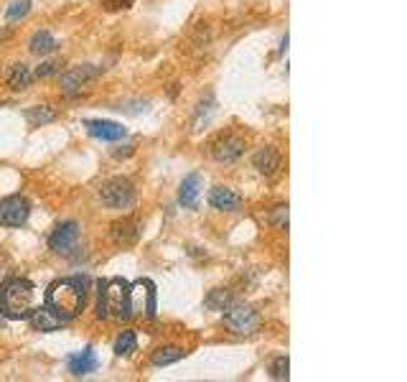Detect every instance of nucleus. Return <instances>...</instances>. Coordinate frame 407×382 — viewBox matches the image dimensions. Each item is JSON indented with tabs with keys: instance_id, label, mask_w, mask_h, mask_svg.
<instances>
[{
	"instance_id": "c85d7f7f",
	"label": "nucleus",
	"mask_w": 407,
	"mask_h": 382,
	"mask_svg": "<svg viewBox=\"0 0 407 382\" xmlns=\"http://www.w3.org/2000/svg\"><path fill=\"white\" fill-rule=\"evenodd\" d=\"M135 0H105V8L107 10H127Z\"/></svg>"
},
{
	"instance_id": "4be33fe9",
	"label": "nucleus",
	"mask_w": 407,
	"mask_h": 382,
	"mask_svg": "<svg viewBox=\"0 0 407 382\" xmlns=\"http://www.w3.org/2000/svg\"><path fill=\"white\" fill-rule=\"evenodd\" d=\"M133 351H138V334H135L133 329H125V331L115 339V354H118V357H130Z\"/></svg>"
},
{
	"instance_id": "393cba45",
	"label": "nucleus",
	"mask_w": 407,
	"mask_h": 382,
	"mask_svg": "<svg viewBox=\"0 0 407 382\" xmlns=\"http://www.w3.org/2000/svg\"><path fill=\"white\" fill-rule=\"evenodd\" d=\"M288 370H290L288 357H275L273 365H270V377H273V380H288L290 377Z\"/></svg>"
},
{
	"instance_id": "dca6fc26",
	"label": "nucleus",
	"mask_w": 407,
	"mask_h": 382,
	"mask_svg": "<svg viewBox=\"0 0 407 382\" xmlns=\"http://www.w3.org/2000/svg\"><path fill=\"white\" fill-rule=\"evenodd\" d=\"M252 166L257 168L262 176H273L278 168H280V153L275 148H260L257 153H255V158H252Z\"/></svg>"
},
{
	"instance_id": "7ed1b4c3",
	"label": "nucleus",
	"mask_w": 407,
	"mask_h": 382,
	"mask_svg": "<svg viewBox=\"0 0 407 382\" xmlns=\"http://www.w3.org/2000/svg\"><path fill=\"white\" fill-rule=\"evenodd\" d=\"M97 316L105 321H127L130 316V283L125 278H107L97 283Z\"/></svg>"
},
{
	"instance_id": "bb28decb",
	"label": "nucleus",
	"mask_w": 407,
	"mask_h": 382,
	"mask_svg": "<svg viewBox=\"0 0 407 382\" xmlns=\"http://www.w3.org/2000/svg\"><path fill=\"white\" fill-rule=\"evenodd\" d=\"M214 102H212V97L206 100V105H199V110H196V115H194V130H201V123H209V117H212V112H214V107H212Z\"/></svg>"
},
{
	"instance_id": "1a4fd4ad",
	"label": "nucleus",
	"mask_w": 407,
	"mask_h": 382,
	"mask_svg": "<svg viewBox=\"0 0 407 382\" xmlns=\"http://www.w3.org/2000/svg\"><path fill=\"white\" fill-rule=\"evenodd\" d=\"M112 242L120 248H130L143 237V222L138 217H123L118 222H112Z\"/></svg>"
},
{
	"instance_id": "9d476101",
	"label": "nucleus",
	"mask_w": 407,
	"mask_h": 382,
	"mask_svg": "<svg viewBox=\"0 0 407 382\" xmlns=\"http://www.w3.org/2000/svg\"><path fill=\"white\" fill-rule=\"evenodd\" d=\"M102 74L100 67H94V64H82V67H74V69L64 71L62 77H59V85H62L64 92H77V89H82V87L87 85V82H92V79H97Z\"/></svg>"
},
{
	"instance_id": "4468645a",
	"label": "nucleus",
	"mask_w": 407,
	"mask_h": 382,
	"mask_svg": "<svg viewBox=\"0 0 407 382\" xmlns=\"http://www.w3.org/2000/svg\"><path fill=\"white\" fill-rule=\"evenodd\" d=\"M201 173L194 171L188 173L186 179L181 181L179 189V202L183 209H199V196H201Z\"/></svg>"
},
{
	"instance_id": "a878e982",
	"label": "nucleus",
	"mask_w": 407,
	"mask_h": 382,
	"mask_svg": "<svg viewBox=\"0 0 407 382\" xmlns=\"http://www.w3.org/2000/svg\"><path fill=\"white\" fill-rule=\"evenodd\" d=\"M270 225L275 229H288V204H278L273 211H270Z\"/></svg>"
},
{
	"instance_id": "0eeeda50",
	"label": "nucleus",
	"mask_w": 407,
	"mask_h": 382,
	"mask_svg": "<svg viewBox=\"0 0 407 382\" xmlns=\"http://www.w3.org/2000/svg\"><path fill=\"white\" fill-rule=\"evenodd\" d=\"M31 217V202L21 194L6 196L0 202V225L3 227H24Z\"/></svg>"
},
{
	"instance_id": "f03ea898",
	"label": "nucleus",
	"mask_w": 407,
	"mask_h": 382,
	"mask_svg": "<svg viewBox=\"0 0 407 382\" xmlns=\"http://www.w3.org/2000/svg\"><path fill=\"white\" fill-rule=\"evenodd\" d=\"M36 309V286L26 278H8L0 286V313L10 321L28 319Z\"/></svg>"
},
{
	"instance_id": "cd10ccee",
	"label": "nucleus",
	"mask_w": 407,
	"mask_h": 382,
	"mask_svg": "<svg viewBox=\"0 0 407 382\" xmlns=\"http://www.w3.org/2000/svg\"><path fill=\"white\" fill-rule=\"evenodd\" d=\"M62 67L64 64L59 62V59H51V62H44L39 67V69H36V74H33V77H39V79H46V77H54V74H59V71H62Z\"/></svg>"
},
{
	"instance_id": "f8f14e48",
	"label": "nucleus",
	"mask_w": 407,
	"mask_h": 382,
	"mask_svg": "<svg viewBox=\"0 0 407 382\" xmlns=\"http://www.w3.org/2000/svg\"><path fill=\"white\" fill-rule=\"evenodd\" d=\"M84 128L92 138L105 141V143L123 141L127 135V128H123V125L115 123V120H84Z\"/></svg>"
},
{
	"instance_id": "423d86ee",
	"label": "nucleus",
	"mask_w": 407,
	"mask_h": 382,
	"mask_svg": "<svg viewBox=\"0 0 407 382\" xmlns=\"http://www.w3.org/2000/svg\"><path fill=\"white\" fill-rule=\"evenodd\" d=\"M156 286L148 278H138L130 283V316H145L153 319L156 316Z\"/></svg>"
},
{
	"instance_id": "2eb2a0df",
	"label": "nucleus",
	"mask_w": 407,
	"mask_h": 382,
	"mask_svg": "<svg viewBox=\"0 0 407 382\" xmlns=\"http://www.w3.org/2000/svg\"><path fill=\"white\" fill-rule=\"evenodd\" d=\"M209 204L219 211H237L242 207V196L232 191L229 186H214L209 191Z\"/></svg>"
},
{
	"instance_id": "6e6552de",
	"label": "nucleus",
	"mask_w": 407,
	"mask_h": 382,
	"mask_svg": "<svg viewBox=\"0 0 407 382\" xmlns=\"http://www.w3.org/2000/svg\"><path fill=\"white\" fill-rule=\"evenodd\" d=\"M244 153V138L235 133H224L212 143V158L219 164H235Z\"/></svg>"
},
{
	"instance_id": "aec40b11",
	"label": "nucleus",
	"mask_w": 407,
	"mask_h": 382,
	"mask_svg": "<svg viewBox=\"0 0 407 382\" xmlns=\"http://www.w3.org/2000/svg\"><path fill=\"white\" fill-rule=\"evenodd\" d=\"M28 46H31V54L46 56V54H51V51H56V49H59V41H56L48 31H36Z\"/></svg>"
},
{
	"instance_id": "9b49d317",
	"label": "nucleus",
	"mask_w": 407,
	"mask_h": 382,
	"mask_svg": "<svg viewBox=\"0 0 407 382\" xmlns=\"http://www.w3.org/2000/svg\"><path fill=\"white\" fill-rule=\"evenodd\" d=\"M77 240H79V225L74 219H69V222H62V225L51 232L48 248L54 250V252H59V255H66V252L77 245Z\"/></svg>"
},
{
	"instance_id": "5701e85b",
	"label": "nucleus",
	"mask_w": 407,
	"mask_h": 382,
	"mask_svg": "<svg viewBox=\"0 0 407 382\" xmlns=\"http://www.w3.org/2000/svg\"><path fill=\"white\" fill-rule=\"evenodd\" d=\"M28 10H31V0H16V3L6 10V21H8V24H16V21L28 16Z\"/></svg>"
},
{
	"instance_id": "412c9836",
	"label": "nucleus",
	"mask_w": 407,
	"mask_h": 382,
	"mask_svg": "<svg viewBox=\"0 0 407 382\" xmlns=\"http://www.w3.org/2000/svg\"><path fill=\"white\" fill-rule=\"evenodd\" d=\"M186 357V351L181 349V347H158L156 351H153V357H150V362L156 367H168L173 365V362H179V359Z\"/></svg>"
},
{
	"instance_id": "6ab92c4d",
	"label": "nucleus",
	"mask_w": 407,
	"mask_h": 382,
	"mask_svg": "<svg viewBox=\"0 0 407 382\" xmlns=\"http://www.w3.org/2000/svg\"><path fill=\"white\" fill-rule=\"evenodd\" d=\"M26 123L31 128H41V125H48L56 120V110H51L48 105H36V107H28L24 112Z\"/></svg>"
},
{
	"instance_id": "a211bd4d",
	"label": "nucleus",
	"mask_w": 407,
	"mask_h": 382,
	"mask_svg": "<svg viewBox=\"0 0 407 382\" xmlns=\"http://www.w3.org/2000/svg\"><path fill=\"white\" fill-rule=\"evenodd\" d=\"M33 82V71L28 64H13L8 71V87L13 92H21L26 87H31Z\"/></svg>"
},
{
	"instance_id": "f257e3e1",
	"label": "nucleus",
	"mask_w": 407,
	"mask_h": 382,
	"mask_svg": "<svg viewBox=\"0 0 407 382\" xmlns=\"http://www.w3.org/2000/svg\"><path fill=\"white\" fill-rule=\"evenodd\" d=\"M87 288H89V281L82 278V275L59 278V281H54L48 286L44 309L54 313L62 324H69V321H74L79 313L84 311Z\"/></svg>"
},
{
	"instance_id": "39448f33",
	"label": "nucleus",
	"mask_w": 407,
	"mask_h": 382,
	"mask_svg": "<svg viewBox=\"0 0 407 382\" xmlns=\"http://www.w3.org/2000/svg\"><path fill=\"white\" fill-rule=\"evenodd\" d=\"M135 199H138L135 184L125 176H112L100 189V202L105 207H110V209H130Z\"/></svg>"
},
{
	"instance_id": "ddd939ff",
	"label": "nucleus",
	"mask_w": 407,
	"mask_h": 382,
	"mask_svg": "<svg viewBox=\"0 0 407 382\" xmlns=\"http://www.w3.org/2000/svg\"><path fill=\"white\" fill-rule=\"evenodd\" d=\"M97 365H100V359L94 354V347H84L82 351H74V354L66 357V367H69V372L74 377H84V374L94 372Z\"/></svg>"
},
{
	"instance_id": "b1692460",
	"label": "nucleus",
	"mask_w": 407,
	"mask_h": 382,
	"mask_svg": "<svg viewBox=\"0 0 407 382\" xmlns=\"http://www.w3.org/2000/svg\"><path fill=\"white\" fill-rule=\"evenodd\" d=\"M232 301V293L229 290H224V288H217V290H212L209 296H206V306L209 309H214V311H221L224 306Z\"/></svg>"
},
{
	"instance_id": "20e7f679",
	"label": "nucleus",
	"mask_w": 407,
	"mask_h": 382,
	"mask_svg": "<svg viewBox=\"0 0 407 382\" xmlns=\"http://www.w3.org/2000/svg\"><path fill=\"white\" fill-rule=\"evenodd\" d=\"M221 319H224V327L235 334H255L260 329V313L252 309V306L242 304V301H229L224 309H221Z\"/></svg>"
},
{
	"instance_id": "c756f323",
	"label": "nucleus",
	"mask_w": 407,
	"mask_h": 382,
	"mask_svg": "<svg viewBox=\"0 0 407 382\" xmlns=\"http://www.w3.org/2000/svg\"><path fill=\"white\" fill-rule=\"evenodd\" d=\"M6 321H8V319H6V316H3V313H0V331H3V329H6Z\"/></svg>"
},
{
	"instance_id": "f3484780",
	"label": "nucleus",
	"mask_w": 407,
	"mask_h": 382,
	"mask_svg": "<svg viewBox=\"0 0 407 382\" xmlns=\"http://www.w3.org/2000/svg\"><path fill=\"white\" fill-rule=\"evenodd\" d=\"M28 321H31V327L36 329V331H41V334H46V331H56V329L64 327L62 321L56 319L51 311H46L44 306H41V309H33V313L28 316Z\"/></svg>"
}]
</instances>
